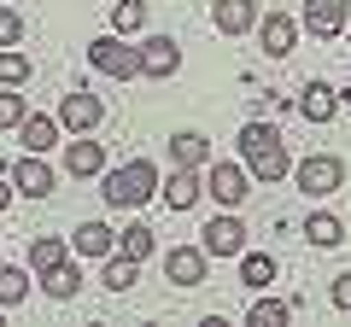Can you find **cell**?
<instances>
[{
    "label": "cell",
    "instance_id": "obj_1",
    "mask_svg": "<svg viewBox=\"0 0 351 327\" xmlns=\"http://www.w3.org/2000/svg\"><path fill=\"white\" fill-rule=\"evenodd\" d=\"M240 158H246L252 181H263V187H276L281 176H293L287 140H281L269 123H246V129H240Z\"/></svg>",
    "mask_w": 351,
    "mask_h": 327
},
{
    "label": "cell",
    "instance_id": "obj_2",
    "mask_svg": "<svg viewBox=\"0 0 351 327\" xmlns=\"http://www.w3.org/2000/svg\"><path fill=\"white\" fill-rule=\"evenodd\" d=\"M100 193L112 211H135V205H147L158 193V170L147 158H129L123 170H100Z\"/></svg>",
    "mask_w": 351,
    "mask_h": 327
},
{
    "label": "cell",
    "instance_id": "obj_3",
    "mask_svg": "<svg viewBox=\"0 0 351 327\" xmlns=\"http://www.w3.org/2000/svg\"><path fill=\"white\" fill-rule=\"evenodd\" d=\"M246 193H252V170H246V164L217 158L211 170H205V199H217V211H240Z\"/></svg>",
    "mask_w": 351,
    "mask_h": 327
},
{
    "label": "cell",
    "instance_id": "obj_4",
    "mask_svg": "<svg viewBox=\"0 0 351 327\" xmlns=\"http://www.w3.org/2000/svg\"><path fill=\"white\" fill-rule=\"evenodd\" d=\"M293 181H299V193H311V199H328V193L346 187V164H339L334 152H311V158L293 164Z\"/></svg>",
    "mask_w": 351,
    "mask_h": 327
},
{
    "label": "cell",
    "instance_id": "obj_5",
    "mask_svg": "<svg viewBox=\"0 0 351 327\" xmlns=\"http://www.w3.org/2000/svg\"><path fill=\"white\" fill-rule=\"evenodd\" d=\"M88 64L106 76H117V82H129V76H141V53L123 47V36H94L88 41Z\"/></svg>",
    "mask_w": 351,
    "mask_h": 327
},
{
    "label": "cell",
    "instance_id": "obj_6",
    "mask_svg": "<svg viewBox=\"0 0 351 327\" xmlns=\"http://www.w3.org/2000/svg\"><path fill=\"white\" fill-rule=\"evenodd\" d=\"M199 234H205V239H199L205 257H240V252H246V228H240L234 211H217L211 222L199 228Z\"/></svg>",
    "mask_w": 351,
    "mask_h": 327
},
{
    "label": "cell",
    "instance_id": "obj_7",
    "mask_svg": "<svg viewBox=\"0 0 351 327\" xmlns=\"http://www.w3.org/2000/svg\"><path fill=\"white\" fill-rule=\"evenodd\" d=\"M158 193H164V205H170V211H193V205L205 199V176L193 170V164H176L170 176L158 181Z\"/></svg>",
    "mask_w": 351,
    "mask_h": 327
},
{
    "label": "cell",
    "instance_id": "obj_8",
    "mask_svg": "<svg viewBox=\"0 0 351 327\" xmlns=\"http://www.w3.org/2000/svg\"><path fill=\"white\" fill-rule=\"evenodd\" d=\"M100 123H106L100 94H88V88L64 94V105H59V129H71V135H88V129H100Z\"/></svg>",
    "mask_w": 351,
    "mask_h": 327
},
{
    "label": "cell",
    "instance_id": "obj_9",
    "mask_svg": "<svg viewBox=\"0 0 351 327\" xmlns=\"http://www.w3.org/2000/svg\"><path fill=\"white\" fill-rule=\"evenodd\" d=\"M346 24H351V0H304V29L311 36L334 41V36H346Z\"/></svg>",
    "mask_w": 351,
    "mask_h": 327
},
{
    "label": "cell",
    "instance_id": "obj_10",
    "mask_svg": "<svg viewBox=\"0 0 351 327\" xmlns=\"http://www.w3.org/2000/svg\"><path fill=\"white\" fill-rule=\"evenodd\" d=\"M135 53H141V76H152V82H164V76L182 70V47H176L170 36H147Z\"/></svg>",
    "mask_w": 351,
    "mask_h": 327
},
{
    "label": "cell",
    "instance_id": "obj_11",
    "mask_svg": "<svg viewBox=\"0 0 351 327\" xmlns=\"http://www.w3.org/2000/svg\"><path fill=\"white\" fill-rule=\"evenodd\" d=\"M164 280L170 287H199L205 280V246H170L164 252Z\"/></svg>",
    "mask_w": 351,
    "mask_h": 327
},
{
    "label": "cell",
    "instance_id": "obj_12",
    "mask_svg": "<svg viewBox=\"0 0 351 327\" xmlns=\"http://www.w3.org/2000/svg\"><path fill=\"white\" fill-rule=\"evenodd\" d=\"M6 170H12V187L24 193V199H47V193H53V170H47L41 152H24V158L6 164Z\"/></svg>",
    "mask_w": 351,
    "mask_h": 327
},
{
    "label": "cell",
    "instance_id": "obj_13",
    "mask_svg": "<svg viewBox=\"0 0 351 327\" xmlns=\"http://www.w3.org/2000/svg\"><path fill=\"white\" fill-rule=\"evenodd\" d=\"M258 41H263L269 59H287L293 41H299V24H293L287 12H269V18H258Z\"/></svg>",
    "mask_w": 351,
    "mask_h": 327
},
{
    "label": "cell",
    "instance_id": "obj_14",
    "mask_svg": "<svg viewBox=\"0 0 351 327\" xmlns=\"http://www.w3.org/2000/svg\"><path fill=\"white\" fill-rule=\"evenodd\" d=\"M211 24L223 29V36H246V29H258V0H217Z\"/></svg>",
    "mask_w": 351,
    "mask_h": 327
},
{
    "label": "cell",
    "instance_id": "obj_15",
    "mask_svg": "<svg viewBox=\"0 0 351 327\" xmlns=\"http://www.w3.org/2000/svg\"><path fill=\"white\" fill-rule=\"evenodd\" d=\"M64 170H71L76 181H82V176H100V170H106V146H100V140H88V135H76L71 146H64Z\"/></svg>",
    "mask_w": 351,
    "mask_h": 327
},
{
    "label": "cell",
    "instance_id": "obj_16",
    "mask_svg": "<svg viewBox=\"0 0 351 327\" xmlns=\"http://www.w3.org/2000/svg\"><path fill=\"white\" fill-rule=\"evenodd\" d=\"M71 252H76V257H112V252H117V228L82 222V228L71 234Z\"/></svg>",
    "mask_w": 351,
    "mask_h": 327
},
{
    "label": "cell",
    "instance_id": "obj_17",
    "mask_svg": "<svg viewBox=\"0 0 351 327\" xmlns=\"http://www.w3.org/2000/svg\"><path fill=\"white\" fill-rule=\"evenodd\" d=\"M18 140H24V152H53V146H59V117L29 112L24 123H18Z\"/></svg>",
    "mask_w": 351,
    "mask_h": 327
},
{
    "label": "cell",
    "instance_id": "obj_18",
    "mask_svg": "<svg viewBox=\"0 0 351 327\" xmlns=\"http://www.w3.org/2000/svg\"><path fill=\"white\" fill-rule=\"evenodd\" d=\"M299 112L311 117V123H334L339 100H334V88H328V82H304V94H299Z\"/></svg>",
    "mask_w": 351,
    "mask_h": 327
},
{
    "label": "cell",
    "instance_id": "obj_19",
    "mask_svg": "<svg viewBox=\"0 0 351 327\" xmlns=\"http://www.w3.org/2000/svg\"><path fill=\"white\" fill-rule=\"evenodd\" d=\"M41 287H47V298H76V287H82V269H76L71 257H59L53 269H41Z\"/></svg>",
    "mask_w": 351,
    "mask_h": 327
},
{
    "label": "cell",
    "instance_id": "obj_20",
    "mask_svg": "<svg viewBox=\"0 0 351 327\" xmlns=\"http://www.w3.org/2000/svg\"><path fill=\"white\" fill-rule=\"evenodd\" d=\"M304 239H311L316 252H334L339 239H346V222H339V216H334V211H316V216H311V222H304Z\"/></svg>",
    "mask_w": 351,
    "mask_h": 327
},
{
    "label": "cell",
    "instance_id": "obj_21",
    "mask_svg": "<svg viewBox=\"0 0 351 327\" xmlns=\"http://www.w3.org/2000/svg\"><path fill=\"white\" fill-rule=\"evenodd\" d=\"M205 158H211V140H205L199 129H182V135H170V164H193V170H199Z\"/></svg>",
    "mask_w": 351,
    "mask_h": 327
},
{
    "label": "cell",
    "instance_id": "obj_22",
    "mask_svg": "<svg viewBox=\"0 0 351 327\" xmlns=\"http://www.w3.org/2000/svg\"><path fill=\"white\" fill-rule=\"evenodd\" d=\"M269 280H276V257H269V252H240V287L263 292Z\"/></svg>",
    "mask_w": 351,
    "mask_h": 327
},
{
    "label": "cell",
    "instance_id": "obj_23",
    "mask_svg": "<svg viewBox=\"0 0 351 327\" xmlns=\"http://www.w3.org/2000/svg\"><path fill=\"white\" fill-rule=\"evenodd\" d=\"M135 280H141V263H135L129 252H112V257H106V275H100V287H112V292H129Z\"/></svg>",
    "mask_w": 351,
    "mask_h": 327
},
{
    "label": "cell",
    "instance_id": "obj_24",
    "mask_svg": "<svg viewBox=\"0 0 351 327\" xmlns=\"http://www.w3.org/2000/svg\"><path fill=\"white\" fill-rule=\"evenodd\" d=\"M117 252H129L135 263H147V257H152V228L147 222H129L123 234H117Z\"/></svg>",
    "mask_w": 351,
    "mask_h": 327
},
{
    "label": "cell",
    "instance_id": "obj_25",
    "mask_svg": "<svg viewBox=\"0 0 351 327\" xmlns=\"http://www.w3.org/2000/svg\"><path fill=\"white\" fill-rule=\"evenodd\" d=\"M293 322V304L287 298H258L252 304V327H287Z\"/></svg>",
    "mask_w": 351,
    "mask_h": 327
},
{
    "label": "cell",
    "instance_id": "obj_26",
    "mask_svg": "<svg viewBox=\"0 0 351 327\" xmlns=\"http://www.w3.org/2000/svg\"><path fill=\"white\" fill-rule=\"evenodd\" d=\"M141 24H147V0H117L112 6V29L117 36H135Z\"/></svg>",
    "mask_w": 351,
    "mask_h": 327
},
{
    "label": "cell",
    "instance_id": "obj_27",
    "mask_svg": "<svg viewBox=\"0 0 351 327\" xmlns=\"http://www.w3.org/2000/svg\"><path fill=\"white\" fill-rule=\"evenodd\" d=\"M59 257H64V239H53V234H36V239H29V269H36V275H41V269H53Z\"/></svg>",
    "mask_w": 351,
    "mask_h": 327
},
{
    "label": "cell",
    "instance_id": "obj_28",
    "mask_svg": "<svg viewBox=\"0 0 351 327\" xmlns=\"http://www.w3.org/2000/svg\"><path fill=\"white\" fill-rule=\"evenodd\" d=\"M29 82V59L12 47H0V88H24Z\"/></svg>",
    "mask_w": 351,
    "mask_h": 327
},
{
    "label": "cell",
    "instance_id": "obj_29",
    "mask_svg": "<svg viewBox=\"0 0 351 327\" xmlns=\"http://www.w3.org/2000/svg\"><path fill=\"white\" fill-rule=\"evenodd\" d=\"M24 292H29V275L12 269V263H0V304H24Z\"/></svg>",
    "mask_w": 351,
    "mask_h": 327
},
{
    "label": "cell",
    "instance_id": "obj_30",
    "mask_svg": "<svg viewBox=\"0 0 351 327\" xmlns=\"http://www.w3.org/2000/svg\"><path fill=\"white\" fill-rule=\"evenodd\" d=\"M29 117V105H24V94H0V129H18Z\"/></svg>",
    "mask_w": 351,
    "mask_h": 327
},
{
    "label": "cell",
    "instance_id": "obj_31",
    "mask_svg": "<svg viewBox=\"0 0 351 327\" xmlns=\"http://www.w3.org/2000/svg\"><path fill=\"white\" fill-rule=\"evenodd\" d=\"M18 41H24V18L12 6H0V47H18Z\"/></svg>",
    "mask_w": 351,
    "mask_h": 327
},
{
    "label": "cell",
    "instance_id": "obj_32",
    "mask_svg": "<svg viewBox=\"0 0 351 327\" xmlns=\"http://www.w3.org/2000/svg\"><path fill=\"white\" fill-rule=\"evenodd\" d=\"M328 298H334V310H351V275H334V287H328Z\"/></svg>",
    "mask_w": 351,
    "mask_h": 327
},
{
    "label": "cell",
    "instance_id": "obj_33",
    "mask_svg": "<svg viewBox=\"0 0 351 327\" xmlns=\"http://www.w3.org/2000/svg\"><path fill=\"white\" fill-rule=\"evenodd\" d=\"M6 181H12V170H0V211H6V205H12V193H18V187H6Z\"/></svg>",
    "mask_w": 351,
    "mask_h": 327
},
{
    "label": "cell",
    "instance_id": "obj_34",
    "mask_svg": "<svg viewBox=\"0 0 351 327\" xmlns=\"http://www.w3.org/2000/svg\"><path fill=\"white\" fill-rule=\"evenodd\" d=\"M346 41H351V24H346Z\"/></svg>",
    "mask_w": 351,
    "mask_h": 327
},
{
    "label": "cell",
    "instance_id": "obj_35",
    "mask_svg": "<svg viewBox=\"0 0 351 327\" xmlns=\"http://www.w3.org/2000/svg\"><path fill=\"white\" fill-rule=\"evenodd\" d=\"M0 310H6V304H0ZM0 322H6V315H0Z\"/></svg>",
    "mask_w": 351,
    "mask_h": 327
}]
</instances>
